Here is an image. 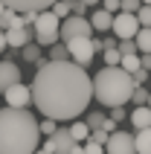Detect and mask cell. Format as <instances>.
Instances as JSON below:
<instances>
[{"label":"cell","mask_w":151,"mask_h":154,"mask_svg":"<svg viewBox=\"0 0 151 154\" xmlns=\"http://www.w3.org/2000/svg\"><path fill=\"white\" fill-rule=\"evenodd\" d=\"M20 52H23V61H29V64H38L41 61V44H26V47H20Z\"/></svg>","instance_id":"2e32d148"},{"label":"cell","mask_w":151,"mask_h":154,"mask_svg":"<svg viewBox=\"0 0 151 154\" xmlns=\"http://www.w3.org/2000/svg\"><path fill=\"white\" fill-rule=\"evenodd\" d=\"M93 99V82L87 67L67 58H50L38 64L32 82V105L44 116L58 122L79 119Z\"/></svg>","instance_id":"6da1fadb"},{"label":"cell","mask_w":151,"mask_h":154,"mask_svg":"<svg viewBox=\"0 0 151 154\" xmlns=\"http://www.w3.org/2000/svg\"><path fill=\"white\" fill-rule=\"evenodd\" d=\"M131 125L134 128H148L151 125V105H137V111L131 113Z\"/></svg>","instance_id":"5bb4252c"},{"label":"cell","mask_w":151,"mask_h":154,"mask_svg":"<svg viewBox=\"0 0 151 154\" xmlns=\"http://www.w3.org/2000/svg\"><path fill=\"white\" fill-rule=\"evenodd\" d=\"M41 122L26 108H3L0 111V154H29L38 148Z\"/></svg>","instance_id":"7a4b0ae2"},{"label":"cell","mask_w":151,"mask_h":154,"mask_svg":"<svg viewBox=\"0 0 151 154\" xmlns=\"http://www.w3.org/2000/svg\"><path fill=\"white\" fill-rule=\"evenodd\" d=\"M148 93H151V90H145L143 85H137V87H134V96H131V99H134L137 105H148Z\"/></svg>","instance_id":"d4e9b609"},{"label":"cell","mask_w":151,"mask_h":154,"mask_svg":"<svg viewBox=\"0 0 151 154\" xmlns=\"http://www.w3.org/2000/svg\"><path fill=\"white\" fill-rule=\"evenodd\" d=\"M143 67L151 70V52H143Z\"/></svg>","instance_id":"d590c367"},{"label":"cell","mask_w":151,"mask_h":154,"mask_svg":"<svg viewBox=\"0 0 151 154\" xmlns=\"http://www.w3.org/2000/svg\"><path fill=\"white\" fill-rule=\"evenodd\" d=\"M140 6H143V0H122V9L125 12H137Z\"/></svg>","instance_id":"1f68e13d"},{"label":"cell","mask_w":151,"mask_h":154,"mask_svg":"<svg viewBox=\"0 0 151 154\" xmlns=\"http://www.w3.org/2000/svg\"><path fill=\"white\" fill-rule=\"evenodd\" d=\"M148 105H151V93H148Z\"/></svg>","instance_id":"60d3db41"},{"label":"cell","mask_w":151,"mask_h":154,"mask_svg":"<svg viewBox=\"0 0 151 154\" xmlns=\"http://www.w3.org/2000/svg\"><path fill=\"white\" fill-rule=\"evenodd\" d=\"M140 26H143V23H140L137 12L119 9V15H113V35H116V38H137Z\"/></svg>","instance_id":"8992f818"},{"label":"cell","mask_w":151,"mask_h":154,"mask_svg":"<svg viewBox=\"0 0 151 154\" xmlns=\"http://www.w3.org/2000/svg\"><path fill=\"white\" fill-rule=\"evenodd\" d=\"M148 73L151 70H145V67L134 70V73H131V76H134V85H145V82H148Z\"/></svg>","instance_id":"f1b7e54d"},{"label":"cell","mask_w":151,"mask_h":154,"mask_svg":"<svg viewBox=\"0 0 151 154\" xmlns=\"http://www.w3.org/2000/svg\"><path fill=\"white\" fill-rule=\"evenodd\" d=\"M84 3H87V6H99L102 0H84Z\"/></svg>","instance_id":"74e56055"},{"label":"cell","mask_w":151,"mask_h":154,"mask_svg":"<svg viewBox=\"0 0 151 154\" xmlns=\"http://www.w3.org/2000/svg\"><path fill=\"white\" fill-rule=\"evenodd\" d=\"M134 140H137V151L151 154V125H148V128H140Z\"/></svg>","instance_id":"9a60e30c"},{"label":"cell","mask_w":151,"mask_h":154,"mask_svg":"<svg viewBox=\"0 0 151 154\" xmlns=\"http://www.w3.org/2000/svg\"><path fill=\"white\" fill-rule=\"evenodd\" d=\"M110 116H113L116 122H122L125 119V108H122V105H113V108H110Z\"/></svg>","instance_id":"f546056e"},{"label":"cell","mask_w":151,"mask_h":154,"mask_svg":"<svg viewBox=\"0 0 151 154\" xmlns=\"http://www.w3.org/2000/svg\"><path fill=\"white\" fill-rule=\"evenodd\" d=\"M102 6L108 9V12H119L122 9V0H102Z\"/></svg>","instance_id":"4dcf8cb0"},{"label":"cell","mask_w":151,"mask_h":154,"mask_svg":"<svg viewBox=\"0 0 151 154\" xmlns=\"http://www.w3.org/2000/svg\"><path fill=\"white\" fill-rule=\"evenodd\" d=\"M105 119H108V116H105L102 111H90V116H87V125H90V128H99Z\"/></svg>","instance_id":"83f0119b"},{"label":"cell","mask_w":151,"mask_h":154,"mask_svg":"<svg viewBox=\"0 0 151 154\" xmlns=\"http://www.w3.org/2000/svg\"><path fill=\"white\" fill-rule=\"evenodd\" d=\"M134 76L122 64H105V70H99L93 79V99L105 108L128 105L134 96Z\"/></svg>","instance_id":"3957f363"},{"label":"cell","mask_w":151,"mask_h":154,"mask_svg":"<svg viewBox=\"0 0 151 154\" xmlns=\"http://www.w3.org/2000/svg\"><path fill=\"white\" fill-rule=\"evenodd\" d=\"M55 122L58 119H52V116H44V122H41V134H47V137H52V134H55Z\"/></svg>","instance_id":"4316f807"},{"label":"cell","mask_w":151,"mask_h":154,"mask_svg":"<svg viewBox=\"0 0 151 154\" xmlns=\"http://www.w3.org/2000/svg\"><path fill=\"white\" fill-rule=\"evenodd\" d=\"M20 82V70H17L15 61H0V93L9 90L12 85Z\"/></svg>","instance_id":"30bf717a"},{"label":"cell","mask_w":151,"mask_h":154,"mask_svg":"<svg viewBox=\"0 0 151 154\" xmlns=\"http://www.w3.org/2000/svg\"><path fill=\"white\" fill-rule=\"evenodd\" d=\"M9 47V41H6V29H3V26H0V52L6 50Z\"/></svg>","instance_id":"e575fe53"},{"label":"cell","mask_w":151,"mask_h":154,"mask_svg":"<svg viewBox=\"0 0 151 154\" xmlns=\"http://www.w3.org/2000/svg\"><path fill=\"white\" fill-rule=\"evenodd\" d=\"M3 9H6V3H3V0H0V15H3Z\"/></svg>","instance_id":"f35d334b"},{"label":"cell","mask_w":151,"mask_h":154,"mask_svg":"<svg viewBox=\"0 0 151 154\" xmlns=\"http://www.w3.org/2000/svg\"><path fill=\"white\" fill-rule=\"evenodd\" d=\"M17 9H12V6H6L3 9V15H0V26L3 29H9V26H15V20H17V15H15Z\"/></svg>","instance_id":"603a6c76"},{"label":"cell","mask_w":151,"mask_h":154,"mask_svg":"<svg viewBox=\"0 0 151 154\" xmlns=\"http://www.w3.org/2000/svg\"><path fill=\"white\" fill-rule=\"evenodd\" d=\"M102 61H105V64H122V52H119V47H108V50L102 52Z\"/></svg>","instance_id":"ffe728a7"},{"label":"cell","mask_w":151,"mask_h":154,"mask_svg":"<svg viewBox=\"0 0 151 154\" xmlns=\"http://www.w3.org/2000/svg\"><path fill=\"white\" fill-rule=\"evenodd\" d=\"M82 151H87V154H102V151H105V146H102L99 140L87 137V140H84V143H82Z\"/></svg>","instance_id":"cb8c5ba5"},{"label":"cell","mask_w":151,"mask_h":154,"mask_svg":"<svg viewBox=\"0 0 151 154\" xmlns=\"http://www.w3.org/2000/svg\"><path fill=\"white\" fill-rule=\"evenodd\" d=\"M67 55H70V47H67V41H55V44H52V47H50V58H67Z\"/></svg>","instance_id":"44dd1931"},{"label":"cell","mask_w":151,"mask_h":154,"mask_svg":"<svg viewBox=\"0 0 151 154\" xmlns=\"http://www.w3.org/2000/svg\"><path fill=\"white\" fill-rule=\"evenodd\" d=\"M3 99H6V105H12V108H29L32 105V87L26 85H12L9 90H3Z\"/></svg>","instance_id":"9c48e42d"},{"label":"cell","mask_w":151,"mask_h":154,"mask_svg":"<svg viewBox=\"0 0 151 154\" xmlns=\"http://www.w3.org/2000/svg\"><path fill=\"white\" fill-rule=\"evenodd\" d=\"M90 23H93V29H99V32H108V29H113V12H108L105 6L96 9V12L90 15Z\"/></svg>","instance_id":"4fadbf2b"},{"label":"cell","mask_w":151,"mask_h":154,"mask_svg":"<svg viewBox=\"0 0 151 154\" xmlns=\"http://www.w3.org/2000/svg\"><path fill=\"white\" fill-rule=\"evenodd\" d=\"M55 151H58V148H55V140H47V143H44V154H55Z\"/></svg>","instance_id":"836d02e7"},{"label":"cell","mask_w":151,"mask_h":154,"mask_svg":"<svg viewBox=\"0 0 151 154\" xmlns=\"http://www.w3.org/2000/svg\"><path fill=\"white\" fill-rule=\"evenodd\" d=\"M87 12V3L84 0H73V15H84Z\"/></svg>","instance_id":"d6a6232c"},{"label":"cell","mask_w":151,"mask_h":154,"mask_svg":"<svg viewBox=\"0 0 151 154\" xmlns=\"http://www.w3.org/2000/svg\"><path fill=\"white\" fill-rule=\"evenodd\" d=\"M122 67H125L128 73H134V70L143 67V58H137V52H128V55H122Z\"/></svg>","instance_id":"d6986e66"},{"label":"cell","mask_w":151,"mask_h":154,"mask_svg":"<svg viewBox=\"0 0 151 154\" xmlns=\"http://www.w3.org/2000/svg\"><path fill=\"white\" fill-rule=\"evenodd\" d=\"M76 35H93V23L84 15H70L61 23V41H70Z\"/></svg>","instance_id":"52a82bcc"},{"label":"cell","mask_w":151,"mask_h":154,"mask_svg":"<svg viewBox=\"0 0 151 154\" xmlns=\"http://www.w3.org/2000/svg\"><path fill=\"white\" fill-rule=\"evenodd\" d=\"M32 32H35V26H32V29H29V26H9V29H6V41H9V47L20 50V47L29 44Z\"/></svg>","instance_id":"8fae6325"},{"label":"cell","mask_w":151,"mask_h":154,"mask_svg":"<svg viewBox=\"0 0 151 154\" xmlns=\"http://www.w3.org/2000/svg\"><path fill=\"white\" fill-rule=\"evenodd\" d=\"M137 47H140V52H151V26H140V32H137Z\"/></svg>","instance_id":"e0dca14e"},{"label":"cell","mask_w":151,"mask_h":154,"mask_svg":"<svg viewBox=\"0 0 151 154\" xmlns=\"http://www.w3.org/2000/svg\"><path fill=\"white\" fill-rule=\"evenodd\" d=\"M93 47H96V52H105V41H99V38H93Z\"/></svg>","instance_id":"8d00e7d4"},{"label":"cell","mask_w":151,"mask_h":154,"mask_svg":"<svg viewBox=\"0 0 151 154\" xmlns=\"http://www.w3.org/2000/svg\"><path fill=\"white\" fill-rule=\"evenodd\" d=\"M32 26H35V41L41 44V47H52L61 38V17L52 9H44Z\"/></svg>","instance_id":"277c9868"},{"label":"cell","mask_w":151,"mask_h":154,"mask_svg":"<svg viewBox=\"0 0 151 154\" xmlns=\"http://www.w3.org/2000/svg\"><path fill=\"white\" fill-rule=\"evenodd\" d=\"M6 6L17 9V12H29V9H35V12H44V9H50L55 0H3Z\"/></svg>","instance_id":"7c38bea8"},{"label":"cell","mask_w":151,"mask_h":154,"mask_svg":"<svg viewBox=\"0 0 151 154\" xmlns=\"http://www.w3.org/2000/svg\"><path fill=\"white\" fill-rule=\"evenodd\" d=\"M105 151H110V154H131V151H137L134 134H128V131H110L108 143H105Z\"/></svg>","instance_id":"ba28073f"},{"label":"cell","mask_w":151,"mask_h":154,"mask_svg":"<svg viewBox=\"0 0 151 154\" xmlns=\"http://www.w3.org/2000/svg\"><path fill=\"white\" fill-rule=\"evenodd\" d=\"M143 3H148V6H151V0H143Z\"/></svg>","instance_id":"ab89813d"},{"label":"cell","mask_w":151,"mask_h":154,"mask_svg":"<svg viewBox=\"0 0 151 154\" xmlns=\"http://www.w3.org/2000/svg\"><path fill=\"white\" fill-rule=\"evenodd\" d=\"M70 131H73V137L79 140V143H84V140L90 137V125H87V122H73V125H70Z\"/></svg>","instance_id":"ac0fdd59"},{"label":"cell","mask_w":151,"mask_h":154,"mask_svg":"<svg viewBox=\"0 0 151 154\" xmlns=\"http://www.w3.org/2000/svg\"><path fill=\"white\" fill-rule=\"evenodd\" d=\"M50 9H52V12H55L58 17H70L67 12H73V3H70V0H55Z\"/></svg>","instance_id":"7402d4cb"},{"label":"cell","mask_w":151,"mask_h":154,"mask_svg":"<svg viewBox=\"0 0 151 154\" xmlns=\"http://www.w3.org/2000/svg\"><path fill=\"white\" fill-rule=\"evenodd\" d=\"M67 47H70V58L73 61H79L82 67H90L93 55H96V47H93L90 35H76V38L67 41Z\"/></svg>","instance_id":"5b68a950"},{"label":"cell","mask_w":151,"mask_h":154,"mask_svg":"<svg viewBox=\"0 0 151 154\" xmlns=\"http://www.w3.org/2000/svg\"><path fill=\"white\" fill-rule=\"evenodd\" d=\"M137 17H140L143 26H151V6H148V3H143V6L137 9Z\"/></svg>","instance_id":"484cf974"}]
</instances>
